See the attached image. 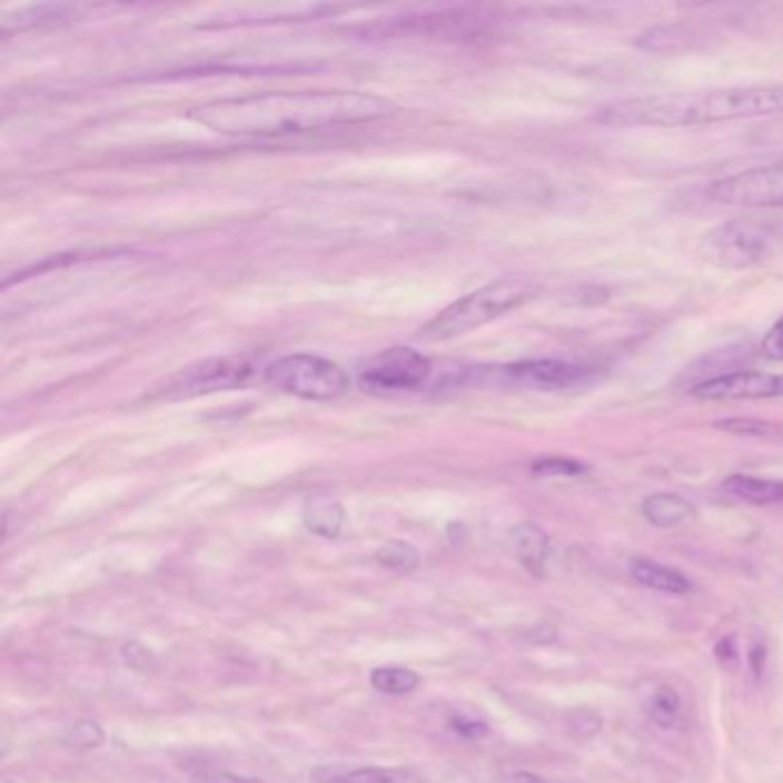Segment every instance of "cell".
Listing matches in <instances>:
<instances>
[{"label": "cell", "mask_w": 783, "mask_h": 783, "mask_svg": "<svg viewBox=\"0 0 783 783\" xmlns=\"http://www.w3.org/2000/svg\"><path fill=\"white\" fill-rule=\"evenodd\" d=\"M265 381L280 394L317 403L343 398L351 386L349 375L338 364L317 354L280 356L267 366Z\"/></svg>", "instance_id": "5b68a950"}, {"label": "cell", "mask_w": 783, "mask_h": 783, "mask_svg": "<svg viewBox=\"0 0 783 783\" xmlns=\"http://www.w3.org/2000/svg\"><path fill=\"white\" fill-rule=\"evenodd\" d=\"M698 400H767L783 398V375L735 370L717 377H707L692 388Z\"/></svg>", "instance_id": "30bf717a"}, {"label": "cell", "mask_w": 783, "mask_h": 783, "mask_svg": "<svg viewBox=\"0 0 783 783\" xmlns=\"http://www.w3.org/2000/svg\"><path fill=\"white\" fill-rule=\"evenodd\" d=\"M710 198L733 207H783V161L722 177L710 187Z\"/></svg>", "instance_id": "ba28073f"}, {"label": "cell", "mask_w": 783, "mask_h": 783, "mask_svg": "<svg viewBox=\"0 0 783 783\" xmlns=\"http://www.w3.org/2000/svg\"><path fill=\"white\" fill-rule=\"evenodd\" d=\"M375 558L379 565L388 567V569H400V573H409V569L418 567L420 563V554L412 543L405 541H388L384 543L377 552Z\"/></svg>", "instance_id": "ffe728a7"}, {"label": "cell", "mask_w": 783, "mask_h": 783, "mask_svg": "<svg viewBox=\"0 0 783 783\" xmlns=\"http://www.w3.org/2000/svg\"><path fill=\"white\" fill-rule=\"evenodd\" d=\"M198 783H260L258 779H246V776H237L230 772H207L198 779Z\"/></svg>", "instance_id": "83f0119b"}, {"label": "cell", "mask_w": 783, "mask_h": 783, "mask_svg": "<svg viewBox=\"0 0 783 783\" xmlns=\"http://www.w3.org/2000/svg\"><path fill=\"white\" fill-rule=\"evenodd\" d=\"M103 729L97 722L81 720L62 733V744L75 746V750H95V746L103 742Z\"/></svg>", "instance_id": "603a6c76"}, {"label": "cell", "mask_w": 783, "mask_h": 783, "mask_svg": "<svg viewBox=\"0 0 783 783\" xmlns=\"http://www.w3.org/2000/svg\"><path fill=\"white\" fill-rule=\"evenodd\" d=\"M586 472L588 467L575 457H543L533 465V474L545 478H575Z\"/></svg>", "instance_id": "7402d4cb"}, {"label": "cell", "mask_w": 783, "mask_h": 783, "mask_svg": "<svg viewBox=\"0 0 783 783\" xmlns=\"http://www.w3.org/2000/svg\"><path fill=\"white\" fill-rule=\"evenodd\" d=\"M567 729L575 737H593L602 729L599 712L593 707H575L567 715Z\"/></svg>", "instance_id": "cb8c5ba5"}, {"label": "cell", "mask_w": 783, "mask_h": 783, "mask_svg": "<svg viewBox=\"0 0 783 783\" xmlns=\"http://www.w3.org/2000/svg\"><path fill=\"white\" fill-rule=\"evenodd\" d=\"M450 729L459 737H465V740H480V737H485L489 733L485 722H478V720H472V717H465V715H455L450 720Z\"/></svg>", "instance_id": "4316f807"}, {"label": "cell", "mask_w": 783, "mask_h": 783, "mask_svg": "<svg viewBox=\"0 0 783 783\" xmlns=\"http://www.w3.org/2000/svg\"><path fill=\"white\" fill-rule=\"evenodd\" d=\"M646 715L660 729L678 726L683 717V698L671 685H657L646 698Z\"/></svg>", "instance_id": "e0dca14e"}, {"label": "cell", "mask_w": 783, "mask_h": 783, "mask_svg": "<svg viewBox=\"0 0 783 783\" xmlns=\"http://www.w3.org/2000/svg\"><path fill=\"white\" fill-rule=\"evenodd\" d=\"M511 545L519 563L528 569L531 575L543 577L545 565L549 561V538L538 524H517L511 531Z\"/></svg>", "instance_id": "7c38bea8"}, {"label": "cell", "mask_w": 783, "mask_h": 783, "mask_svg": "<svg viewBox=\"0 0 783 783\" xmlns=\"http://www.w3.org/2000/svg\"><path fill=\"white\" fill-rule=\"evenodd\" d=\"M717 651V657L724 666H733L735 660H737V651H735V641L729 636V638H722L720 641V646L715 648Z\"/></svg>", "instance_id": "f1b7e54d"}, {"label": "cell", "mask_w": 783, "mask_h": 783, "mask_svg": "<svg viewBox=\"0 0 783 783\" xmlns=\"http://www.w3.org/2000/svg\"><path fill=\"white\" fill-rule=\"evenodd\" d=\"M750 664H752V668H754V673H756V675H761V673H763V668H765V646L761 644V641H756V644L752 646V653H750Z\"/></svg>", "instance_id": "f546056e"}, {"label": "cell", "mask_w": 783, "mask_h": 783, "mask_svg": "<svg viewBox=\"0 0 783 783\" xmlns=\"http://www.w3.org/2000/svg\"><path fill=\"white\" fill-rule=\"evenodd\" d=\"M256 366L246 356H214L198 364H191L175 375L159 381L150 400H189L200 396L221 394V390H235L251 381Z\"/></svg>", "instance_id": "8992f818"}, {"label": "cell", "mask_w": 783, "mask_h": 783, "mask_svg": "<svg viewBox=\"0 0 783 783\" xmlns=\"http://www.w3.org/2000/svg\"><path fill=\"white\" fill-rule=\"evenodd\" d=\"M502 377L506 384L526 388V390H567L584 386L593 379V370L582 364H569L558 359H536V361H522L504 366Z\"/></svg>", "instance_id": "9c48e42d"}, {"label": "cell", "mask_w": 783, "mask_h": 783, "mask_svg": "<svg viewBox=\"0 0 783 783\" xmlns=\"http://www.w3.org/2000/svg\"><path fill=\"white\" fill-rule=\"evenodd\" d=\"M370 685L381 694H409L420 685V675L405 666H379L370 673Z\"/></svg>", "instance_id": "d6986e66"}, {"label": "cell", "mask_w": 783, "mask_h": 783, "mask_svg": "<svg viewBox=\"0 0 783 783\" xmlns=\"http://www.w3.org/2000/svg\"><path fill=\"white\" fill-rule=\"evenodd\" d=\"M783 116V86L666 92L604 103L595 120L607 127H696Z\"/></svg>", "instance_id": "7a4b0ae2"}, {"label": "cell", "mask_w": 783, "mask_h": 783, "mask_svg": "<svg viewBox=\"0 0 783 783\" xmlns=\"http://www.w3.org/2000/svg\"><path fill=\"white\" fill-rule=\"evenodd\" d=\"M541 293V285L524 276H504L496 278L483 288L469 293L446 306L437 317L427 323L418 338L427 343H444L465 334H472L494 319L508 315L522 304L531 301Z\"/></svg>", "instance_id": "3957f363"}, {"label": "cell", "mask_w": 783, "mask_h": 783, "mask_svg": "<svg viewBox=\"0 0 783 783\" xmlns=\"http://www.w3.org/2000/svg\"><path fill=\"white\" fill-rule=\"evenodd\" d=\"M508 783H547V781L533 772H515Z\"/></svg>", "instance_id": "4dcf8cb0"}, {"label": "cell", "mask_w": 783, "mask_h": 783, "mask_svg": "<svg viewBox=\"0 0 783 783\" xmlns=\"http://www.w3.org/2000/svg\"><path fill=\"white\" fill-rule=\"evenodd\" d=\"M638 44L657 53H678L690 44V40H687V32H683L678 26H666L644 34Z\"/></svg>", "instance_id": "44dd1931"}, {"label": "cell", "mask_w": 783, "mask_h": 783, "mask_svg": "<svg viewBox=\"0 0 783 783\" xmlns=\"http://www.w3.org/2000/svg\"><path fill=\"white\" fill-rule=\"evenodd\" d=\"M430 359L418 349L412 347H390L379 354L364 366L359 375V384L368 394L390 396V394H405L425 384L430 377Z\"/></svg>", "instance_id": "52a82bcc"}, {"label": "cell", "mask_w": 783, "mask_h": 783, "mask_svg": "<svg viewBox=\"0 0 783 783\" xmlns=\"http://www.w3.org/2000/svg\"><path fill=\"white\" fill-rule=\"evenodd\" d=\"M6 783H10V781H6Z\"/></svg>", "instance_id": "1f68e13d"}, {"label": "cell", "mask_w": 783, "mask_h": 783, "mask_svg": "<svg viewBox=\"0 0 783 783\" xmlns=\"http://www.w3.org/2000/svg\"><path fill=\"white\" fill-rule=\"evenodd\" d=\"M122 662L138 671V673H146V671H152L157 666V660H155V653L146 646H140L136 644V641H131V644H125L122 646Z\"/></svg>", "instance_id": "d4e9b609"}, {"label": "cell", "mask_w": 783, "mask_h": 783, "mask_svg": "<svg viewBox=\"0 0 783 783\" xmlns=\"http://www.w3.org/2000/svg\"><path fill=\"white\" fill-rule=\"evenodd\" d=\"M304 524L310 533L319 538L334 541L343 533L345 526V508L334 496L327 494H315L310 498H306L304 504Z\"/></svg>", "instance_id": "4fadbf2b"}, {"label": "cell", "mask_w": 783, "mask_h": 783, "mask_svg": "<svg viewBox=\"0 0 783 783\" xmlns=\"http://www.w3.org/2000/svg\"><path fill=\"white\" fill-rule=\"evenodd\" d=\"M641 513H644V517L653 526L671 528V526H678V524L692 519L694 517V506L681 494L657 492V494H651L646 498L644 506H641Z\"/></svg>", "instance_id": "5bb4252c"}, {"label": "cell", "mask_w": 783, "mask_h": 783, "mask_svg": "<svg viewBox=\"0 0 783 783\" xmlns=\"http://www.w3.org/2000/svg\"><path fill=\"white\" fill-rule=\"evenodd\" d=\"M396 111L394 101L373 92L299 90L217 99L198 106L189 118L230 136H285L375 122Z\"/></svg>", "instance_id": "6da1fadb"}, {"label": "cell", "mask_w": 783, "mask_h": 783, "mask_svg": "<svg viewBox=\"0 0 783 783\" xmlns=\"http://www.w3.org/2000/svg\"><path fill=\"white\" fill-rule=\"evenodd\" d=\"M779 230L761 219H731L703 235L698 258L717 269H750L765 262L776 248Z\"/></svg>", "instance_id": "277c9868"}, {"label": "cell", "mask_w": 783, "mask_h": 783, "mask_svg": "<svg viewBox=\"0 0 783 783\" xmlns=\"http://www.w3.org/2000/svg\"><path fill=\"white\" fill-rule=\"evenodd\" d=\"M630 575L636 584L646 586L651 591H660L668 595H685L692 591L690 579L681 573V569L662 565L646 556L630 558Z\"/></svg>", "instance_id": "8fae6325"}, {"label": "cell", "mask_w": 783, "mask_h": 783, "mask_svg": "<svg viewBox=\"0 0 783 783\" xmlns=\"http://www.w3.org/2000/svg\"><path fill=\"white\" fill-rule=\"evenodd\" d=\"M717 430H724L735 437L744 439H759V442H776L783 437V427L770 420L761 418H744V416H733V418H722L715 420Z\"/></svg>", "instance_id": "ac0fdd59"}, {"label": "cell", "mask_w": 783, "mask_h": 783, "mask_svg": "<svg viewBox=\"0 0 783 783\" xmlns=\"http://www.w3.org/2000/svg\"><path fill=\"white\" fill-rule=\"evenodd\" d=\"M724 489L752 506H774L783 502V480L735 474L724 480Z\"/></svg>", "instance_id": "9a60e30c"}, {"label": "cell", "mask_w": 783, "mask_h": 783, "mask_svg": "<svg viewBox=\"0 0 783 783\" xmlns=\"http://www.w3.org/2000/svg\"><path fill=\"white\" fill-rule=\"evenodd\" d=\"M317 783H405L407 772L386 767H317L313 770Z\"/></svg>", "instance_id": "2e32d148"}, {"label": "cell", "mask_w": 783, "mask_h": 783, "mask_svg": "<svg viewBox=\"0 0 783 783\" xmlns=\"http://www.w3.org/2000/svg\"><path fill=\"white\" fill-rule=\"evenodd\" d=\"M761 351H763V356H767L770 361L783 364V315L767 329V334L761 343Z\"/></svg>", "instance_id": "484cf974"}]
</instances>
